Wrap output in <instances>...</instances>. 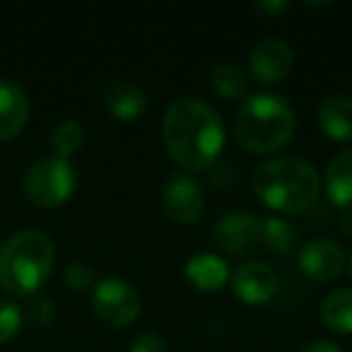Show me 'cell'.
<instances>
[{"label":"cell","instance_id":"6da1fadb","mask_svg":"<svg viewBox=\"0 0 352 352\" xmlns=\"http://www.w3.org/2000/svg\"><path fill=\"white\" fill-rule=\"evenodd\" d=\"M162 140L169 157L184 171H206L225 150V123L208 102L176 99L162 118Z\"/></svg>","mask_w":352,"mask_h":352},{"label":"cell","instance_id":"7a4b0ae2","mask_svg":"<svg viewBox=\"0 0 352 352\" xmlns=\"http://www.w3.org/2000/svg\"><path fill=\"white\" fill-rule=\"evenodd\" d=\"M254 193L268 210L297 215L307 212L321 193V176L302 157L265 160L254 171Z\"/></svg>","mask_w":352,"mask_h":352},{"label":"cell","instance_id":"3957f363","mask_svg":"<svg viewBox=\"0 0 352 352\" xmlns=\"http://www.w3.org/2000/svg\"><path fill=\"white\" fill-rule=\"evenodd\" d=\"M294 131L297 116L283 94H249L234 113V138L251 155H273L283 150Z\"/></svg>","mask_w":352,"mask_h":352},{"label":"cell","instance_id":"277c9868","mask_svg":"<svg viewBox=\"0 0 352 352\" xmlns=\"http://www.w3.org/2000/svg\"><path fill=\"white\" fill-rule=\"evenodd\" d=\"M56 246L46 232L22 230L0 246V287L12 297H34L51 278Z\"/></svg>","mask_w":352,"mask_h":352},{"label":"cell","instance_id":"5b68a950","mask_svg":"<svg viewBox=\"0 0 352 352\" xmlns=\"http://www.w3.org/2000/svg\"><path fill=\"white\" fill-rule=\"evenodd\" d=\"M25 196L30 203L39 208H58L78 188V171L70 164V160H60V157H46L39 160L27 169L25 182Z\"/></svg>","mask_w":352,"mask_h":352},{"label":"cell","instance_id":"8992f818","mask_svg":"<svg viewBox=\"0 0 352 352\" xmlns=\"http://www.w3.org/2000/svg\"><path fill=\"white\" fill-rule=\"evenodd\" d=\"M92 311L104 326L128 328L142 311V297L128 280L104 278L92 289Z\"/></svg>","mask_w":352,"mask_h":352},{"label":"cell","instance_id":"52a82bcc","mask_svg":"<svg viewBox=\"0 0 352 352\" xmlns=\"http://www.w3.org/2000/svg\"><path fill=\"white\" fill-rule=\"evenodd\" d=\"M162 208L176 225H193L206 212V193L191 174H171L162 186Z\"/></svg>","mask_w":352,"mask_h":352},{"label":"cell","instance_id":"ba28073f","mask_svg":"<svg viewBox=\"0 0 352 352\" xmlns=\"http://www.w3.org/2000/svg\"><path fill=\"white\" fill-rule=\"evenodd\" d=\"M230 287L239 302L249 304V307H261L278 294L280 278L273 265L263 263V261H246L239 268L232 270Z\"/></svg>","mask_w":352,"mask_h":352},{"label":"cell","instance_id":"9c48e42d","mask_svg":"<svg viewBox=\"0 0 352 352\" xmlns=\"http://www.w3.org/2000/svg\"><path fill=\"white\" fill-rule=\"evenodd\" d=\"M292 65H294V54L289 49V44L283 39H275V36L261 39L249 54L251 78L258 85H265V87L285 82L287 75L292 73Z\"/></svg>","mask_w":352,"mask_h":352},{"label":"cell","instance_id":"30bf717a","mask_svg":"<svg viewBox=\"0 0 352 352\" xmlns=\"http://www.w3.org/2000/svg\"><path fill=\"white\" fill-rule=\"evenodd\" d=\"M261 241V220L249 210H230L215 222V244L230 256H244Z\"/></svg>","mask_w":352,"mask_h":352},{"label":"cell","instance_id":"8fae6325","mask_svg":"<svg viewBox=\"0 0 352 352\" xmlns=\"http://www.w3.org/2000/svg\"><path fill=\"white\" fill-rule=\"evenodd\" d=\"M347 254L333 239H311L299 249L297 265L309 280L331 283L345 270Z\"/></svg>","mask_w":352,"mask_h":352},{"label":"cell","instance_id":"7c38bea8","mask_svg":"<svg viewBox=\"0 0 352 352\" xmlns=\"http://www.w3.org/2000/svg\"><path fill=\"white\" fill-rule=\"evenodd\" d=\"M184 275L188 278V283L193 287H198L201 292H217L222 289L232 278V268L220 254H193L191 258L184 263Z\"/></svg>","mask_w":352,"mask_h":352},{"label":"cell","instance_id":"4fadbf2b","mask_svg":"<svg viewBox=\"0 0 352 352\" xmlns=\"http://www.w3.org/2000/svg\"><path fill=\"white\" fill-rule=\"evenodd\" d=\"M30 118V99L12 80H0V140H12Z\"/></svg>","mask_w":352,"mask_h":352},{"label":"cell","instance_id":"5bb4252c","mask_svg":"<svg viewBox=\"0 0 352 352\" xmlns=\"http://www.w3.org/2000/svg\"><path fill=\"white\" fill-rule=\"evenodd\" d=\"M321 131L336 142H352V97L350 94H328L316 109Z\"/></svg>","mask_w":352,"mask_h":352},{"label":"cell","instance_id":"9a60e30c","mask_svg":"<svg viewBox=\"0 0 352 352\" xmlns=\"http://www.w3.org/2000/svg\"><path fill=\"white\" fill-rule=\"evenodd\" d=\"M104 109L111 113L116 121H138L147 109V94L142 87L133 82H113L111 87H107L102 97Z\"/></svg>","mask_w":352,"mask_h":352},{"label":"cell","instance_id":"2e32d148","mask_svg":"<svg viewBox=\"0 0 352 352\" xmlns=\"http://www.w3.org/2000/svg\"><path fill=\"white\" fill-rule=\"evenodd\" d=\"M326 193L333 206L340 208L342 212L352 210V147L328 162Z\"/></svg>","mask_w":352,"mask_h":352},{"label":"cell","instance_id":"e0dca14e","mask_svg":"<svg viewBox=\"0 0 352 352\" xmlns=\"http://www.w3.org/2000/svg\"><path fill=\"white\" fill-rule=\"evenodd\" d=\"M321 318L328 331L352 336V287H338L321 302Z\"/></svg>","mask_w":352,"mask_h":352},{"label":"cell","instance_id":"ac0fdd59","mask_svg":"<svg viewBox=\"0 0 352 352\" xmlns=\"http://www.w3.org/2000/svg\"><path fill=\"white\" fill-rule=\"evenodd\" d=\"M210 85L215 94H220L227 102H234V99L244 102L249 97V78L234 63H217L210 73Z\"/></svg>","mask_w":352,"mask_h":352},{"label":"cell","instance_id":"d6986e66","mask_svg":"<svg viewBox=\"0 0 352 352\" xmlns=\"http://www.w3.org/2000/svg\"><path fill=\"white\" fill-rule=\"evenodd\" d=\"M261 244L275 256H287L297 246V232L285 217L270 215L261 220Z\"/></svg>","mask_w":352,"mask_h":352},{"label":"cell","instance_id":"ffe728a7","mask_svg":"<svg viewBox=\"0 0 352 352\" xmlns=\"http://www.w3.org/2000/svg\"><path fill=\"white\" fill-rule=\"evenodd\" d=\"M87 142V131L82 123L78 121H60L58 126L51 131V147H54L56 157L60 160H70L73 155H78Z\"/></svg>","mask_w":352,"mask_h":352},{"label":"cell","instance_id":"44dd1931","mask_svg":"<svg viewBox=\"0 0 352 352\" xmlns=\"http://www.w3.org/2000/svg\"><path fill=\"white\" fill-rule=\"evenodd\" d=\"M25 323V311L12 299H0V345L10 342Z\"/></svg>","mask_w":352,"mask_h":352},{"label":"cell","instance_id":"7402d4cb","mask_svg":"<svg viewBox=\"0 0 352 352\" xmlns=\"http://www.w3.org/2000/svg\"><path fill=\"white\" fill-rule=\"evenodd\" d=\"M63 278H65V285H68L73 292H89V289H94V285H97L94 283V270L89 268L87 263H82V261L68 263Z\"/></svg>","mask_w":352,"mask_h":352},{"label":"cell","instance_id":"603a6c76","mask_svg":"<svg viewBox=\"0 0 352 352\" xmlns=\"http://www.w3.org/2000/svg\"><path fill=\"white\" fill-rule=\"evenodd\" d=\"M27 318L36 328H46L56 318V302L51 297H44V294H34L30 307H27Z\"/></svg>","mask_w":352,"mask_h":352},{"label":"cell","instance_id":"cb8c5ba5","mask_svg":"<svg viewBox=\"0 0 352 352\" xmlns=\"http://www.w3.org/2000/svg\"><path fill=\"white\" fill-rule=\"evenodd\" d=\"M131 352H169V347L160 333H140L131 342Z\"/></svg>","mask_w":352,"mask_h":352},{"label":"cell","instance_id":"d4e9b609","mask_svg":"<svg viewBox=\"0 0 352 352\" xmlns=\"http://www.w3.org/2000/svg\"><path fill=\"white\" fill-rule=\"evenodd\" d=\"M208 171H210V179H212V184H215V186H220V188H232V186H234V171H232V166L227 164V162L217 160Z\"/></svg>","mask_w":352,"mask_h":352},{"label":"cell","instance_id":"484cf974","mask_svg":"<svg viewBox=\"0 0 352 352\" xmlns=\"http://www.w3.org/2000/svg\"><path fill=\"white\" fill-rule=\"evenodd\" d=\"M299 352H345V350L331 340H311V342H307Z\"/></svg>","mask_w":352,"mask_h":352},{"label":"cell","instance_id":"4316f807","mask_svg":"<svg viewBox=\"0 0 352 352\" xmlns=\"http://www.w3.org/2000/svg\"><path fill=\"white\" fill-rule=\"evenodd\" d=\"M287 3H285V0H278V3H258V6H256V10L258 12H285L287 10Z\"/></svg>","mask_w":352,"mask_h":352},{"label":"cell","instance_id":"83f0119b","mask_svg":"<svg viewBox=\"0 0 352 352\" xmlns=\"http://www.w3.org/2000/svg\"><path fill=\"white\" fill-rule=\"evenodd\" d=\"M342 230H345V234L352 236V210L342 212Z\"/></svg>","mask_w":352,"mask_h":352},{"label":"cell","instance_id":"f1b7e54d","mask_svg":"<svg viewBox=\"0 0 352 352\" xmlns=\"http://www.w3.org/2000/svg\"><path fill=\"white\" fill-rule=\"evenodd\" d=\"M345 268H347V273H350V278H352V249L347 251V258H345Z\"/></svg>","mask_w":352,"mask_h":352}]
</instances>
